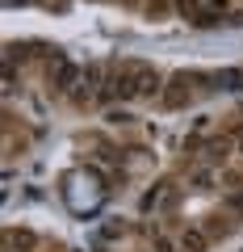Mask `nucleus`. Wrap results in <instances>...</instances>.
<instances>
[{
	"mask_svg": "<svg viewBox=\"0 0 243 252\" xmlns=\"http://www.w3.org/2000/svg\"><path fill=\"white\" fill-rule=\"evenodd\" d=\"M226 13H231V0H210L206 9H201V26H206V21H218V17H226Z\"/></svg>",
	"mask_w": 243,
	"mask_h": 252,
	"instance_id": "f03ea898",
	"label": "nucleus"
},
{
	"mask_svg": "<svg viewBox=\"0 0 243 252\" xmlns=\"http://www.w3.org/2000/svg\"><path fill=\"white\" fill-rule=\"evenodd\" d=\"M189 84H193V76H176V84H168V105H185L189 101Z\"/></svg>",
	"mask_w": 243,
	"mask_h": 252,
	"instance_id": "f257e3e1",
	"label": "nucleus"
},
{
	"mask_svg": "<svg viewBox=\"0 0 243 252\" xmlns=\"http://www.w3.org/2000/svg\"><path fill=\"white\" fill-rule=\"evenodd\" d=\"M239 147H243V139H239Z\"/></svg>",
	"mask_w": 243,
	"mask_h": 252,
	"instance_id": "7ed1b4c3",
	"label": "nucleus"
}]
</instances>
